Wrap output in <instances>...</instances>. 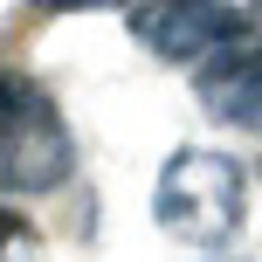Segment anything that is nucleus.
Listing matches in <instances>:
<instances>
[{
    "label": "nucleus",
    "mask_w": 262,
    "mask_h": 262,
    "mask_svg": "<svg viewBox=\"0 0 262 262\" xmlns=\"http://www.w3.org/2000/svg\"><path fill=\"white\" fill-rule=\"evenodd\" d=\"M242 214H249V166L221 145H180L152 180V221L186 249L235 242Z\"/></svg>",
    "instance_id": "obj_1"
},
{
    "label": "nucleus",
    "mask_w": 262,
    "mask_h": 262,
    "mask_svg": "<svg viewBox=\"0 0 262 262\" xmlns=\"http://www.w3.org/2000/svg\"><path fill=\"white\" fill-rule=\"evenodd\" d=\"M214 7L228 14V28H235V35H262V0H214Z\"/></svg>",
    "instance_id": "obj_6"
},
{
    "label": "nucleus",
    "mask_w": 262,
    "mask_h": 262,
    "mask_svg": "<svg viewBox=\"0 0 262 262\" xmlns=\"http://www.w3.org/2000/svg\"><path fill=\"white\" fill-rule=\"evenodd\" d=\"M207 262H242V255H207Z\"/></svg>",
    "instance_id": "obj_8"
},
{
    "label": "nucleus",
    "mask_w": 262,
    "mask_h": 262,
    "mask_svg": "<svg viewBox=\"0 0 262 262\" xmlns=\"http://www.w3.org/2000/svg\"><path fill=\"white\" fill-rule=\"evenodd\" d=\"M76 172V131L35 76L0 62V193H55Z\"/></svg>",
    "instance_id": "obj_2"
},
{
    "label": "nucleus",
    "mask_w": 262,
    "mask_h": 262,
    "mask_svg": "<svg viewBox=\"0 0 262 262\" xmlns=\"http://www.w3.org/2000/svg\"><path fill=\"white\" fill-rule=\"evenodd\" d=\"M41 14H104V7H124V0H35Z\"/></svg>",
    "instance_id": "obj_7"
},
{
    "label": "nucleus",
    "mask_w": 262,
    "mask_h": 262,
    "mask_svg": "<svg viewBox=\"0 0 262 262\" xmlns=\"http://www.w3.org/2000/svg\"><path fill=\"white\" fill-rule=\"evenodd\" d=\"M193 97L214 124L249 131L262 152V35H228L214 55L193 62Z\"/></svg>",
    "instance_id": "obj_3"
},
{
    "label": "nucleus",
    "mask_w": 262,
    "mask_h": 262,
    "mask_svg": "<svg viewBox=\"0 0 262 262\" xmlns=\"http://www.w3.org/2000/svg\"><path fill=\"white\" fill-rule=\"evenodd\" d=\"M124 28L145 55H159L172 69H193L200 55H214L235 35L214 0H124Z\"/></svg>",
    "instance_id": "obj_4"
},
{
    "label": "nucleus",
    "mask_w": 262,
    "mask_h": 262,
    "mask_svg": "<svg viewBox=\"0 0 262 262\" xmlns=\"http://www.w3.org/2000/svg\"><path fill=\"white\" fill-rule=\"evenodd\" d=\"M0 262H41V228L14 207H0Z\"/></svg>",
    "instance_id": "obj_5"
}]
</instances>
